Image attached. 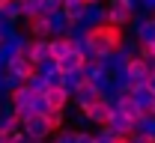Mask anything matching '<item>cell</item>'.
Instances as JSON below:
<instances>
[{
  "label": "cell",
  "mask_w": 155,
  "mask_h": 143,
  "mask_svg": "<svg viewBox=\"0 0 155 143\" xmlns=\"http://www.w3.org/2000/svg\"><path fill=\"white\" fill-rule=\"evenodd\" d=\"M87 116H90V122H93V125H104V122H107V116H110V104H107V99L93 102L90 107H87Z\"/></svg>",
  "instance_id": "7c38bea8"
},
{
  "label": "cell",
  "mask_w": 155,
  "mask_h": 143,
  "mask_svg": "<svg viewBox=\"0 0 155 143\" xmlns=\"http://www.w3.org/2000/svg\"><path fill=\"white\" fill-rule=\"evenodd\" d=\"M114 89H116V93H128V89H131V81H128L125 69H119V72H114Z\"/></svg>",
  "instance_id": "f546056e"
},
{
  "label": "cell",
  "mask_w": 155,
  "mask_h": 143,
  "mask_svg": "<svg viewBox=\"0 0 155 143\" xmlns=\"http://www.w3.org/2000/svg\"><path fill=\"white\" fill-rule=\"evenodd\" d=\"M114 107H116V110H122L125 116H131V119H140V116H143V110L137 107V102L131 99V93H119Z\"/></svg>",
  "instance_id": "4fadbf2b"
},
{
  "label": "cell",
  "mask_w": 155,
  "mask_h": 143,
  "mask_svg": "<svg viewBox=\"0 0 155 143\" xmlns=\"http://www.w3.org/2000/svg\"><path fill=\"white\" fill-rule=\"evenodd\" d=\"M143 9H149V12H155V0H143Z\"/></svg>",
  "instance_id": "f35d334b"
},
{
  "label": "cell",
  "mask_w": 155,
  "mask_h": 143,
  "mask_svg": "<svg viewBox=\"0 0 155 143\" xmlns=\"http://www.w3.org/2000/svg\"><path fill=\"white\" fill-rule=\"evenodd\" d=\"M48 48H51V57L60 60V57H66L72 51V42H69V36H51L48 39Z\"/></svg>",
  "instance_id": "e0dca14e"
},
{
  "label": "cell",
  "mask_w": 155,
  "mask_h": 143,
  "mask_svg": "<svg viewBox=\"0 0 155 143\" xmlns=\"http://www.w3.org/2000/svg\"><path fill=\"white\" fill-rule=\"evenodd\" d=\"M122 140H125V143H152L149 137H146V134H140V131H128Z\"/></svg>",
  "instance_id": "e575fe53"
},
{
  "label": "cell",
  "mask_w": 155,
  "mask_h": 143,
  "mask_svg": "<svg viewBox=\"0 0 155 143\" xmlns=\"http://www.w3.org/2000/svg\"><path fill=\"white\" fill-rule=\"evenodd\" d=\"M48 15V24H51V36H66L69 33V27H72V18L63 12V6L54 9V12H45Z\"/></svg>",
  "instance_id": "8fae6325"
},
{
  "label": "cell",
  "mask_w": 155,
  "mask_h": 143,
  "mask_svg": "<svg viewBox=\"0 0 155 143\" xmlns=\"http://www.w3.org/2000/svg\"><path fill=\"white\" fill-rule=\"evenodd\" d=\"M119 140H122V137H119V134H114L107 125H98V131L93 134V143H119Z\"/></svg>",
  "instance_id": "4316f807"
},
{
  "label": "cell",
  "mask_w": 155,
  "mask_h": 143,
  "mask_svg": "<svg viewBox=\"0 0 155 143\" xmlns=\"http://www.w3.org/2000/svg\"><path fill=\"white\" fill-rule=\"evenodd\" d=\"M75 137H78V128H66V125H63V128H57V131L51 134V143H78Z\"/></svg>",
  "instance_id": "cb8c5ba5"
},
{
  "label": "cell",
  "mask_w": 155,
  "mask_h": 143,
  "mask_svg": "<svg viewBox=\"0 0 155 143\" xmlns=\"http://www.w3.org/2000/svg\"><path fill=\"white\" fill-rule=\"evenodd\" d=\"M134 36L140 39V45H155V21L149 18V21H146V24L134 33Z\"/></svg>",
  "instance_id": "603a6c76"
},
{
  "label": "cell",
  "mask_w": 155,
  "mask_h": 143,
  "mask_svg": "<svg viewBox=\"0 0 155 143\" xmlns=\"http://www.w3.org/2000/svg\"><path fill=\"white\" fill-rule=\"evenodd\" d=\"M78 143H93V131L90 128H78V137H75Z\"/></svg>",
  "instance_id": "d590c367"
},
{
  "label": "cell",
  "mask_w": 155,
  "mask_h": 143,
  "mask_svg": "<svg viewBox=\"0 0 155 143\" xmlns=\"http://www.w3.org/2000/svg\"><path fill=\"white\" fill-rule=\"evenodd\" d=\"M45 99H48V104H51V107H60V110H63L66 104L72 102V96H69V93H66V89H63L60 83H57V86H48Z\"/></svg>",
  "instance_id": "2e32d148"
},
{
  "label": "cell",
  "mask_w": 155,
  "mask_h": 143,
  "mask_svg": "<svg viewBox=\"0 0 155 143\" xmlns=\"http://www.w3.org/2000/svg\"><path fill=\"white\" fill-rule=\"evenodd\" d=\"M152 21H155V12H152Z\"/></svg>",
  "instance_id": "f6af8a7d"
},
{
  "label": "cell",
  "mask_w": 155,
  "mask_h": 143,
  "mask_svg": "<svg viewBox=\"0 0 155 143\" xmlns=\"http://www.w3.org/2000/svg\"><path fill=\"white\" fill-rule=\"evenodd\" d=\"M27 57H30V63L36 66V63H42L45 57H51V48H48V39H30V45H27V51H24Z\"/></svg>",
  "instance_id": "5bb4252c"
},
{
  "label": "cell",
  "mask_w": 155,
  "mask_h": 143,
  "mask_svg": "<svg viewBox=\"0 0 155 143\" xmlns=\"http://www.w3.org/2000/svg\"><path fill=\"white\" fill-rule=\"evenodd\" d=\"M104 6H107V18H104V21H107V24H114V27H122V30H125V24L131 21L134 9H131L125 0H107Z\"/></svg>",
  "instance_id": "3957f363"
},
{
  "label": "cell",
  "mask_w": 155,
  "mask_h": 143,
  "mask_svg": "<svg viewBox=\"0 0 155 143\" xmlns=\"http://www.w3.org/2000/svg\"><path fill=\"white\" fill-rule=\"evenodd\" d=\"M84 3H93V0H84Z\"/></svg>",
  "instance_id": "b9f144b4"
},
{
  "label": "cell",
  "mask_w": 155,
  "mask_h": 143,
  "mask_svg": "<svg viewBox=\"0 0 155 143\" xmlns=\"http://www.w3.org/2000/svg\"><path fill=\"white\" fill-rule=\"evenodd\" d=\"M15 30H18V24H15V21H9V18L0 21V36H3V42L12 39V36H15Z\"/></svg>",
  "instance_id": "d6a6232c"
},
{
  "label": "cell",
  "mask_w": 155,
  "mask_h": 143,
  "mask_svg": "<svg viewBox=\"0 0 155 143\" xmlns=\"http://www.w3.org/2000/svg\"><path fill=\"white\" fill-rule=\"evenodd\" d=\"M146 86H149V93L155 96V69L149 72V78H146Z\"/></svg>",
  "instance_id": "74e56055"
},
{
  "label": "cell",
  "mask_w": 155,
  "mask_h": 143,
  "mask_svg": "<svg viewBox=\"0 0 155 143\" xmlns=\"http://www.w3.org/2000/svg\"><path fill=\"white\" fill-rule=\"evenodd\" d=\"M107 18V6H104V0H93V3H87L84 6V12H81V24H87V27H98V24H104Z\"/></svg>",
  "instance_id": "277c9868"
},
{
  "label": "cell",
  "mask_w": 155,
  "mask_h": 143,
  "mask_svg": "<svg viewBox=\"0 0 155 143\" xmlns=\"http://www.w3.org/2000/svg\"><path fill=\"white\" fill-rule=\"evenodd\" d=\"M27 33H30V39H51V24H48V15L42 12V15L27 18Z\"/></svg>",
  "instance_id": "30bf717a"
},
{
  "label": "cell",
  "mask_w": 155,
  "mask_h": 143,
  "mask_svg": "<svg viewBox=\"0 0 155 143\" xmlns=\"http://www.w3.org/2000/svg\"><path fill=\"white\" fill-rule=\"evenodd\" d=\"M27 86H30V89H33L36 96H45L51 83H48V78H45V75H39V72H33V75L27 78Z\"/></svg>",
  "instance_id": "7402d4cb"
},
{
  "label": "cell",
  "mask_w": 155,
  "mask_h": 143,
  "mask_svg": "<svg viewBox=\"0 0 155 143\" xmlns=\"http://www.w3.org/2000/svg\"><path fill=\"white\" fill-rule=\"evenodd\" d=\"M48 110H51L48 99H45V96H36V99H33V113H48Z\"/></svg>",
  "instance_id": "836d02e7"
},
{
  "label": "cell",
  "mask_w": 155,
  "mask_h": 143,
  "mask_svg": "<svg viewBox=\"0 0 155 143\" xmlns=\"http://www.w3.org/2000/svg\"><path fill=\"white\" fill-rule=\"evenodd\" d=\"M0 21H3V9H0Z\"/></svg>",
  "instance_id": "ab89813d"
},
{
  "label": "cell",
  "mask_w": 155,
  "mask_h": 143,
  "mask_svg": "<svg viewBox=\"0 0 155 143\" xmlns=\"http://www.w3.org/2000/svg\"><path fill=\"white\" fill-rule=\"evenodd\" d=\"M84 6H87L84 0H63V12H66V15H69L72 21H78V18H81Z\"/></svg>",
  "instance_id": "83f0119b"
},
{
  "label": "cell",
  "mask_w": 155,
  "mask_h": 143,
  "mask_svg": "<svg viewBox=\"0 0 155 143\" xmlns=\"http://www.w3.org/2000/svg\"><path fill=\"white\" fill-rule=\"evenodd\" d=\"M98 72H104V69H101V63H98V57H93V60H84V66H81V75H84V81H93Z\"/></svg>",
  "instance_id": "484cf974"
},
{
  "label": "cell",
  "mask_w": 155,
  "mask_h": 143,
  "mask_svg": "<svg viewBox=\"0 0 155 143\" xmlns=\"http://www.w3.org/2000/svg\"><path fill=\"white\" fill-rule=\"evenodd\" d=\"M21 131H24L30 140H48V137L54 134V128H51V122H48L45 113H33V116L21 119Z\"/></svg>",
  "instance_id": "7a4b0ae2"
},
{
  "label": "cell",
  "mask_w": 155,
  "mask_h": 143,
  "mask_svg": "<svg viewBox=\"0 0 155 143\" xmlns=\"http://www.w3.org/2000/svg\"><path fill=\"white\" fill-rule=\"evenodd\" d=\"M0 9H3V18L15 21V24H18V21L24 18V9H21V0H6V3H3Z\"/></svg>",
  "instance_id": "44dd1931"
},
{
  "label": "cell",
  "mask_w": 155,
  "mask_h": 143,
  "mask_svg": "<svg viewBox=\"0 0 155 143\" xmlns=\"http://www.w3.org/2000/svg\"><path fill=\"white\" fill-rule=\"evenodd\" d=\"M98 99H101V96H98V89L93 86V81H84L81 86H78V93L72 96V102H75L81 110H87V107H90L93 102H98Z\"/></svg>",
  "instance_id": "9c48e42d"
},
{
  "label": "cell",
  "mask_w": 155,
  "mask_h": 143,
  "mask_svg": "<svg viewBox=\"0 0 155 143\" xmlns=\"http://www.w3.org/2000/svg\"><path fill=\"white\" fill-rule=\"evenodd\" d=\"M119 143H125V140H119Z\"/></svg>",
  "instance_id": "bcb514c9"
},
{
  "label": "cell",
  "mask_w": 155,
  "mask_h": 143,
  "mask_svg": "<svg viewBox=\"0 0 155 143\" xmlns=\"http://www.w3.org/2000/svg\"><path fill=\"white\" fill-rule=\"evenodd\" d=\"M57 66H60V72H78V69L84 66V57H81L75 48H72L66 57H60V60H57Z\"/></svg>",
  "instance_id": "d6986e66"
},
{
  "label": "cell",
  "mask_w": 155,
  "mask_h": 143,
  "mask_svg": "<svg viewBox=\"0 0 155 143\" xmlns=\"http://www.w3.org/2000/svg\"><path fill=\"white\" fill-rule=\"evenodd\" d=\"M122 27H114V24H98V27H90V42L96 48V54H110L116 45L122 42Z\"/></svg>",
  "instance_id": "6da1fadb"
},
{
  "label": "cell",
  "mask_w": 155,
  "mask_h": 143,
  "mask_svg": "<svg viewBox=\"0 0 155 143\" xmlns=\"http://www.w3.org/2000/svg\"><path fill=\"white\" fill-rule=\"evenodd\" d=\"M36 72L48 78V75H54V72H60V66H57V60H54V57H45L42 63H36Z\"/></svg>",
  "instance_id": "4dcf8cb0"
},
{
  "label": "cell",
  "mask_w": 155,
  "mask_h": 143,
  "mask_svg": "<svg viewBox=\"0 0 155 143\" xmlns=\"http://www.w3.org/2000/svg\"><path fill=\"white\" fill-rule=\"evenodd\" d=\"M0 72H3V69H0Z\"/></svg>",
  "instance_id": "7dc6e473"
},
{
  "label": "cell",
  "mask_w": 155,
  "mask_h": 143,
  "mask_svg": "<svg viewBox=\"0 0 155 143\" xmlns=\"http://www.w3.org/2000/svg\"><path fill=\"white\" fill-rule=\"evenodd\" d=\"M128 93H131V99L137 102V107H140L143 113H155V96L149 93V86H146V83H134Z\"/></svg>",
  "instance_id": "52a82bcc"
},
{
  "label": "cell",
  "mask_w": 155,
  "mask_h": 143,
  "mask_svg": "<svg viewBox=\"0 0 155 143\" xmlns=\"http://www.w3.org/2000/svg\"><path fill=\"white\" fill-rule=\"evenodd\" d=\"M93 86L98 89V96H101V99L116 96V89H114V72H98L96 78H93Z\"/></svg>",
  "instance_id": "9a60e30c"
},
{
  "label": "cell",
  "mask_w": 155,
  "mask_h": 143,
  "mask_svg": "<svg viewBox=\"0 0 155 143\" xmlns=\"http://www.w3.org/2000/svg\"><path fill=\"white\" fill-rule=\"evenodd\" d=\"M72 48H75V51L81 54V57H84V60H93V57H98V54H96V48H93V42H90V36H87V39L72 42Z\"/></svg>",
  "instance_id": "d4e9b609"
},
{
  "label": "cell",
  "mask_w": 155,
  "mask_h": 143,
  "mask_svg": "<svg viewBox=\"0 0 155 143\" xmlns=\"http://www.w3.org/2000/svg\"><path fill=\"white\" fill-rule=\"evenodd\" d=\"M3 3H6V0H0V6H3Z\"/></svg>",
  "instance_id": "60d3db41"
},
{
  "label": "cell",
  "mask_w": 155,
  "mask_h": 143,
  "mask_svg": "<svg viewBox=\"0 0 155 143\" xmlns=\"http://www.w3.org/2000/svg\"><path fill=\"white\" fill-rule=\"evenodd\" d=\"M3 72H12V75H18L21 81H27V78L36 72V66L30 63V57H27V54H15L12 60L6 63V69H3Z\"/></svg>",
  "instance_id": "8992f818"
},
{
  "label": "cell",
  "mask_w": 155,
  "mask_h": 143,
  "mask_svg": "<svg viewBox=\"0 0 155 143\" xmlns=\"http://www.w3.org/2000/svg\"><path fill=\"white\" fill-rule=\"evenodd\" d=\"M42 143H51V140H42Z\"/></svg>",
  "instance_id": "ee69618b"
},
{
  "label": "cell",
  "mask_w": 155,
  "mask_h": 143,
  "mask_svg": "<svg viewBox=\"0 0 155 143\" xmlns=\"http://www.w3.org/2000/svg\"><path fill=\"white\" fill-rule=\"evenodd\" d=\"M134 131L146 134V137L155 143V113H143L140 119H134Z\"/></svg>",
  "instance_id": "ffe728a7"
},
{
  "label": "cell",
  "mask_w": 155,
  "mask_h": 143,
  "mask_svg": "<svg viewBox=\"0 0 155 143\" xmlns=\"http://www.w3.org/2000/svg\"><path fill=\"white\" fill-rule=\"evenodd\" d=\"M63 6V0H42V12H54Z\"/></svg>",
  "instance_id": "8d00e7d4"
},
{
  "label": "cell",
  "mask_w": 155,
  "mask_h": 143,
  "mask_svg": "<svg viewBox=\"0 0 155 143\" xmlns=\"http://www.w3.org/2000/svg\"><path fill=\"white\" fill-rule=\"evenodd\" d=\"M149 63L140 60V57H131L128 60V66H125V75H128V81H131V86L134 83H146V78H149Z\"/></svg>",
  "instance_id": "ba28073f"
},
{
  "label": "cell",
  "mask_w": 155,
  "mask_h": 143,
  "mask_svg": "<svg viewBox=\"0 0 155 143\" xmlns=\"http://www.w3.org/2000/svg\"><path fill=\"white\" fill-rule=\"evenodd\" d=\"M45 116H48V122H51V128L57 131V128H63V125H66V107H63V110H60V107H51V110H48Z\"/></svg>",
  "instance_id": "f1b7e54d"
},
{
  "label": "cell",
  "mask_w": 155,
  "mask_h": 143,
  "mask_svg": "<svg viewBox=\"0 0 155 143\" xmlns=\"http://www.w3.org/2000/svg\"><path fill=\"white\" fill-rule=\"evenodd\" d=\"M0 45H3V36H0Z\"/></svg>",
  "instance_id": "7bdbcfd3"
},
{
  "label": "cell",
  "mask_w": 155,
  "mask_h": 143,
  "mask_svg": "<svg viewBox=\"0 0 155 143\" xmlns=\"http://www.w3.org/2000/svg\"><path fill=\"white\" fill-rule=\"evenodd\" d=\"M81 83H84V75H81V69H78V72H63V78H60V86H63L69 96H75Z\"/></svg>",
  "instance_id": "ac0fdd59"
},
{
  "label": "cell",
  "mask_w": 155,
  "mask_h": 143,
  "mask_svg": "<svg viewBox=\"0 0 155 143\" xmlns=\"http://www.w3.org/2000/svg\"><path fill=\"white\" fill-rule=\"evenodd\" d=\"M21 9H24V18L42 15V0H21Z\"/></svg>",
  "instance_id": "1f68e13d"
},
{
  "label": "cell",
  "mask_w": 155,
  "mask_h": 143,
  "mask_svg": "<svg viewBox=\"0 0 155 143\" xmlns=\"http://www.w3.org/2000/svg\"><path fill=\"white\" fill-rule=\"evenodd\" d=\"M107 128L114 131V134H119V137H125L128 131H134V119L131 116H125L122 110H116V107H110V116H107Z\"/></svg>",
  "instance_id": "5b68a950"
}]
</instances>
